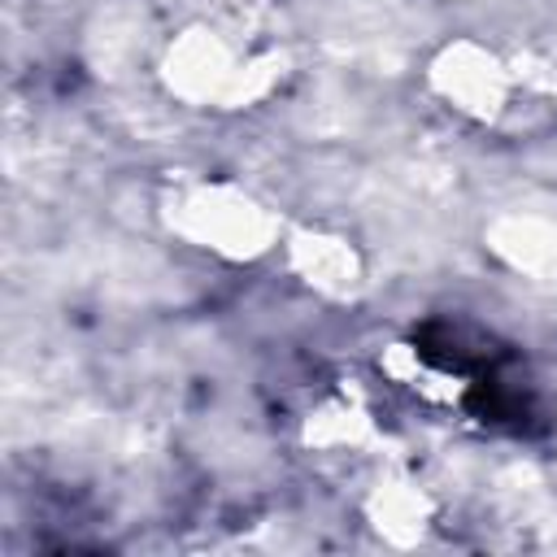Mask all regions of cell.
<instances>
[{
  "mask_svg": "<svg viewBox=\"0 0 557 557\" xmlns=\"http://www.w3.org/2000/svg\"><path fill=\"white\" fill-rule=\"evenodd\" d=\"M170 222L196 239L200 248H213V252H226V257H252V252H265L270 248V235H274V222L265 218V209L226 187V183H209V187H191L178 196Z\"/></svg>",
  "mask_w": 557,
  "mask_h": 557,
  "instance_id": "1",
  "label": "cell"
},
{
  "mask_svg": "<svg viewBox=\"0 0 557 557\" xmlns=\"http://www.w3.org/2000/svg\"><path fill=\"white\" fill-rule=\"evenodd\" d=\"M435 74H440V87L448 91V100H457V109H466V113L487 117L505 100V74L496 65V57L474 44L448 48V57L440 61Z\"/></svg>",
  "mask_w": 557,
  "mask_h": 557,
  "instance_id": "2",
  "label": "cell"
},
{
  "mask_svg": "<svg viewBox=\"0 0 557 557\" xmlns=\"http://www.w3.org/2000/svg\"><path fill=\"white\" fill-rule=\"evenodd\" d=\"M174 70H178V91L191 100H205V96H218V91L244 83V74H239L244 65L231 57V48L222 39H209V35H196L178 52H170V74Z\"/></svg>",
  "mask_w": 557,
  "mask_h": 557,
  "instance_id": "3",
  "label": "cell"
},
{
  "mask_svg": "<svg viewBox=\"0 0 557 557\" xmlns=\"http://www.w3.org/2000/svg\"><path fill=\"white\" fill-rule=\"evenodd\" d=\"M292 261L296 270L305 274V283H313L318 292L326 296H344L357 287V252L344 244V239H331V235H296L292 244Z\"/></svg>",
  "mask_w": 557,
  "mask_h": 557,
  "instance_id": "4",
  "label": "cell"
}]
</instances>
